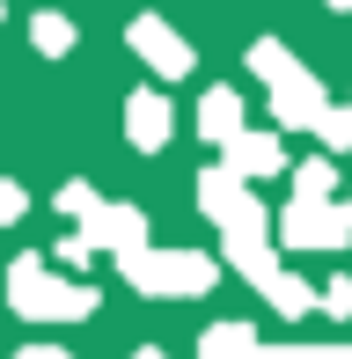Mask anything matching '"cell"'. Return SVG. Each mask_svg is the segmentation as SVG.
Returning <instances> with one entry per match:
<instances>
[{"label": "cell", "mask_w": 352, "mask_h": 359, "mask_svg": "<svg viewBox=\"0 0 352 359\" xmlns=\"http://www.w3.org/2000/svg\"><path fill=\"white\" fill-rule=\"evenodd\" d=\"M8 308L22 323H88L95 308H103V293H95L88 279H59L52 257H15L8 264Z\"/></svg>", "instance_id": "1"}, {"label": "cell", "mask_w": 352, "mask_h": 359, "mask_svg": "<svg viewBox=\"0 0 352 359\" xmlns=\"http://www.w3.org/2000/svg\"><path fill=\"white\" fill-rule=\"evenodd\" d=\"M118 264V279L133 286V293H147V301H198V293H213L220 286V257H205V250H125V257H110Z\"/></svg>", "instance_id": "2"}, {"label": "cell", "mask_w": 352, "mask_h": 359, "mask_svg": "<svg viewBox=\"0 0 352 359\" xmlns=\"http://www.w3.org/2000/svg\"><path fill=\"white\" fill-rule=\"evenodd\" d=\"M279 242H286V250H309V257L345 250V242H352V205L345 198H286Z\"/></svg>", "instance_id": "3"}, {"label": "cell", "mask_w": 352, "mask_h": 359, "mask_svg": "<svg viewBox=\"0 0 352 359\" xmlns=\"http://www.w3.org/2000/svg\"><path fill=\"white\" fill-rule=\"evenodd\" d=\"M198 213L228 235V227H271V213L257 198H250V176H235L228 161H213V169H198Z\"/></svg>", "instance_id": "4"}, {"label": "cell", "mask_w": 352, "mask_h": 359, "mask_svg": "<svg viewBox=\"0 0 352 359\" xmlns=\"http://www.w3.org/2000/svg\"><path fill=\"white\" fill-rule=\"evenodd\" d=\"M125 44L140 52V67H147L154 81H184L191 67H198V52H191V44L176 37V22H162V15H133Z\"/></svg>", "instance_id": "5"}, {"label": "cell", "mask_w": 352, "mask_h": 359, "mask_svg": "<svg viewBox=\"0 0 352 359\" xmlns=\"http://www.w3.org/2000/svg\"><path fill=\"white\" fill-rule=\"evenodd\" d=\"M323 110H330V95H323V81H316L309 67L286 74L279 88H271V125H279V133H316Z\"/></svg>", "instance_id": "6"}, {"label": "cell", "mask_w": 352, "mask_h": 359, "mask_svg": "<svg viewBox=\"0 0 352 359\" xmlns=\"http://www.w3.org/2000/svg\"><path fill=\"white\" fill-rule=\"evenodd\" d=\"M88 227V242L103 257H125V250H147V213H140V205H118V198H103L95 205V213L81 220Z\"/></svg>", "instance_id": "7"}, {"label": "cell", "mask_w": 352, "mask_h": 359, "mask_svg": "<svg viewBox=\"0 0 352 359\" xmlns=\"http://www.w3.org/2000/svg\"><path fill=\"white\" fill-rule=\"evenodd\" d=\"M169 133H176V110H169L162 88H133V95H125V140H133L140 154L169 147Z\"/></svg>", "instance_id": "8"}, {"label": "cell", "mask_w": 352, "mask_h": 359, "mask_svg": "<svg viewBox=\"0 0 352 359\" xmlns=\"http://www.w3.org/2000/svg\"><path fill=\"white\" fill-rule=\"evenodd\" d=\"M220 161H228L235 176H250V184H264V176H279L286 169V147H279V133H235L228 147H220Z\"/></svg>", "instance_id": "9"}, {"label": "cell", "mask_w": 352, "mask_h": 359, "mask_svg": "<svg viewBox=\"0 0 352 359\" xmlns=\"http://www.w3.org/2000/svg\"><path fill=\"white\" fill-rule=\"evenodd\" d=\"M220 264H235L250 286H264L271 271H279V257H271V227H228V235H220Z\"/></svg>", "instance_id": "10"}, {"label": "cell", "mask_w": 352, "mask_h": 359, "mask_svg": "<svg viewBox=\"0 0 352 359\" xmlns=\"http://www.w3.org/2000/svg\"><path fill=\"white\" fill-rule=\"evenodd\" d=\"M235 133H243V95H235V88H205L198 95V140L205 147H228Z\"/></svg>", "instance_id": "11"}, {"label": "cell", "mask_w": 352, "mask_h": 359, "mask_svg": "<svg viewBox=\"0 0 352 359\" xmlns=\"http://www.w3.org/2000/svg\"><path fill=\"white\" fill-rule=\"evenodd\" d=\"M257 293L271 301V316H323V293L301 279V271H271V279H264Z\"/></svg>", "instance_id": "12"}, {"label": "cell", "mask_w": 352, "mask_h": 359, "mask_svg": "<svg viewBox=\"0 0 352 359\" xmlns=\"http://www.w3.org/2000/svg\"><path fill=\"white\" fill-rule=\"evenodd\" d=\"M198 359H257V330L250 323H213L198 337Z\"/></svg>", "instance_id": "13"}, {"label": "cell", "mask_w": 352, "mask_h": 359, "mask_svg": "<svg viewBox=\"0 0 352 359\" xmlns=\"http://www.w3.org/2000/svg\"><path fill=\"white\" fill-rule=\"evenodd\" d=\"M250 74L279 88V81H286V74H301V67H294V52H286L279 37H257V44H250Z\"/></svg>", "instance_id": "14"}, {"label": "cell", "mask_w": 352, "mask_h": 359, "mask_svg": "<svg viewBox=\"0 0 352 359\" xmlns=\"http://www.w3.org/2000/svg\"><path fill=\"white\" fill-rule=\"evenodd\" d=\"M29 44H37L44 59H67L74 52V22L67 15H37V22H29Z\"/></svg>", "instance_id": "15"}, {"label": "cell", "mask_w": 352, "mask_h": 359, "mask_svg": "<svg viewBox=\"0 0 352 359\" xmlns=\"http://www.w3.org/2000/svg\"><path fill=\"white\" fill-rule=\"evenodd\" d=\"M330 191H338L330 154H316V161H301V169H294V198H330Z\"/></svg>", "instance_id": "16"}, {"label": "cell", "mask_w": 352, "mask_h": 359, "mask_svg": "<svg viewBox=\"0 0 352 359\" xmlns=\"http://www.w3.org/2000/svg\"><path fill=\"white\" fill-rule=\"evenodd\" d=\"M316 140H323V154H352V103H345V110L330 103L323 125H316Z\"/></svg>", "instance_id": "17"}, {"label": "cell", "mask_w": 352, "mask_h": 359, "mask_svg": "<svg viewBox=\"0 0 352 359\" xmlns=\"http://www.w3.org/2000/svg\"><path fill=\"white\" fill-rule=\"evenodd\" d=\"M95 205H103V198H95L88 176H67V184H59V213H67V220H88Z\"/></svg>", "instance_id": "18"}, {"label": "cell", "mask_w": 352, "mask_h": 359, "mask_svg": "<svg viewBox=\"0 0 352 359\" xmlns=\"http://www.w3.org/2000/svg\"><path fill=\"white\" fill-rule=\"evenodd\" d=\"M52 257H59V271H88V264H95L103 250H95V242H88V227H81V235H67V242H59Z\"/></svg>", "instance_id": "19"}, {"label": "cell", "mask_w": 352, "mask_h": 359, "mask_svg": "<svg viewBox=\"0 0 352 359\" xmlns=\"http://www.w3.org/2000/svg\"><path fill=\"white\" fill-rule=\"evenodd\" d=\"M29 213V198H22V184H15V176H0V227H15Z\"/></svg>", "instance_id": "20"}, {"label": "cell", "mask_w": 352, "mask_h": 359, "mask_svg": "<svg viewBox=\"0 0 352 359\" xmlns=\"http://www.w3.org/2000/svg\"><path fill=\"white\" fill-rule=\"evenodd\" d=\"M323 316L352 323V279H330V286H323Z\"/></svg>", "instance_id": "21"}, {"label": "cell", "mask_w": 352, "mask_h": 359, "mask_svg": "<svg viewBox=\"0 0 352 359\" xmlns=\"http://www.w3.org/2000/svg\"><path fill=\"white\" fill-rule=\"evenodd\" d=\"M286 359H338V345H286Z\"/></svg>", "instance_id": "22"}, {"label": "cell", "mask_w": 352, "mask_h": 359, "mask_svg": "<svg viewBox=\"0 0 352 359\" xmlns=\"http://www.w3.org/2000/svg\"><path fill=\"white\" fill-rule=\"evenodd\" d=\"M15 359H67V352H59V345H22Z\"/></svg>", "instance_id": "23"}, {"label": "cell", "mask_w": 352, "mask_h": 359, "mask_svg": "<svg viewBox=\"0 0 352 359\" xmlns=\"http://www.w3.org/2000/svg\"><path fill=\"white\" fill-rule=\"evenodd\" d=\"M133 359H169V352H154V345H140V352H133Z\"/></svg>", "instance_id": "24"}, {"label": "cell", "mask_w": 352, "mask_h": 359, "mask_svg": "<svg viewBox=\"0 0 352 359\" xmlns=\"http://www.w3.org/2000/svg\"><path fill=\"white\" fill-rule=\"evenodd\" d=\"M323 8H352V0H323Z\"/></svg>", "instance_id": "25"}, {"label": "cell", "mask_w": 352, "mask_h": 359, "mask_svg": "<svg viewBox=\"0 0 352 359\" xmlns=\"http://www.w3.org/2000/svg\"><path fill=\"white\" fill-rule=\"evenodd\" d=\"M338 359H352V345H338Z\"/></svg>", "instance_id": "26"}, {"label": "cell", "mask_w": 352, "mask_h": 359, "mask_svg": "<svg viewBox=\"0 0 352 359\" xmlns=\"http://www.w3.org/2000/svg\"><path fill=\"white\" fill-rule=\"evenodd\" d=\"M345 205H352V198H345Z\"/></svg>", "instance_id": "27"}]
</instances>
